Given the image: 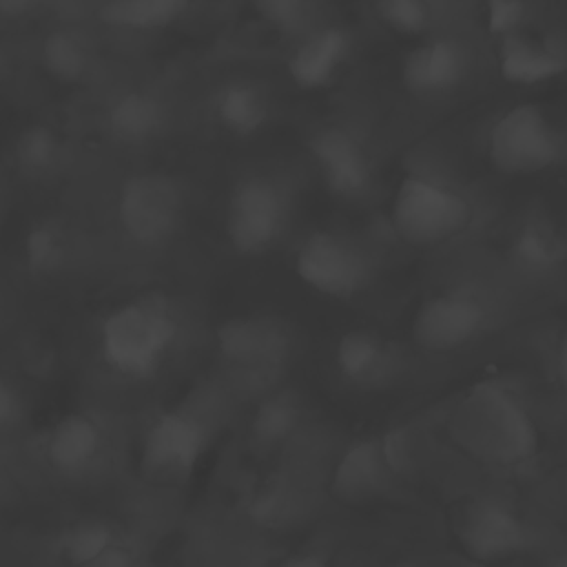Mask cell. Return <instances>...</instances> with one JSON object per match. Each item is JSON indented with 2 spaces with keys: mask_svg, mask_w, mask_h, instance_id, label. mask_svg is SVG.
Segmentation results:
<instances>
[{
  "mask_svg": "<svg viewBox=\"0 0 567 567\" xmlns=\"http://www.w3.org/2000/svg\"><path fill=\"white\" fill-rule=\"evenodd\" d=\"M38 4L33 0H0V16L2 18H20L35 11Z\"/></svg>",
  "mask_w": 567,
  "mask_h": 567,
  "instance_id": "obj_34",
  "label": "cell"
},
{
  "mask_svg": "<svg viewBox=\"0 0 567 567\" xmlns=\"http://www.w3.org/2000/svg\"><path fill=\"white\" fill-rule=\"evenodd\" d=\"M399 567H408V565H399Z\"/></svg>",
  "mask_w": 567,
  "mask_h": 567,
  "instance_id": "obj_38",
  "label": "cell"
},
{
  "mask_svg": "<svg viewBox=\"0 0 567 567\" xmlns=\"http://www.w3.org/2000/svg\"><path fill=\"white\" fill-rule=\"evenodd\" d=\"M252 9L261 16L264 22H268L275 31L286 35L306 29L312 16V4L301 0H261L255 2Z\"/></svg>",
  "mask_w": 567,
  "mask_h": 567,
  "instance_id": "obj_29",
  "label": "cell"
},
{
  "mask_svg": "<svg viewBox=\"0 0 567 567\" xmlns=\"http://www.w3.org/2000/svg\"><path fill=\"white\" fill-rule=\"evenodd\" d=\"M498 71L512 84H538L567 71V49L523 29L498 40Z\"/></svg>",
  "mask_w": 567,
  "mask_h": 567,
  "instance_id": "obj_15",
  "label": "cell"
},
{
  "mask_svg": "<svg viewBox=\"0 0 567 567\" xmlns=\"http://www.w3.org/2000/svg\"><path fill=\"white\" fill-rule=\"evenodd\" d=\"M352 51V38L341 27L306 33L288 55V75L303 91H319L334 82Z\"/></svg>",
  "mask_w": 567,
  "mask_h": 567,
  "instance_id": "obj_14",
  "label": "cell"
},
{
  "mask_svg": "<svg viewBox=\"0 0 567 567\" xmlns=\"http://www.w3.org/2000/svg\"><path fill=\"white\" fill-rule=\"evenodd\" d=\"M215 339L221 359L252 379L272 377L286 365L290 354L286 328L268 315L230 317L219 323Z\"/></svg>",
  "mask_w": 567,
  "mask_h": 567,
  "instance_id": "obj_9",
  "label": "cell"
},
{
  "mask_svg": "<svg viewBox=\"0 0 567 567\" xmlns=\"http://www.w3.org/2000/svg\"><path fill=\"white\" fill-rule=\"evenodd\" d=\"M456 538L463 551L478 563L509 560L529 543L527 527L514 509L487 496L474 498L461 507Z\"/></svg>",
  "mask_w": 567,
  "mask_h": 567,
  "instance_id": "obj_10",
  "label": "cell"
},
{
  "mask_svg": "<svg viewBox=\"0 0 567 567\" xmlns=\"http://www.w3.org/2000/svg\"><path fill=\"white\" fill-rule=\"evenodd\" d=\"M560 155L563 137L538 104L507 109L487 135V159L503 175L540 173Z\"/></svg>",
  "mask_w": 567,
  "mask_h": 567,
  "instance_id": "obj_5",
  "label": "cell"
},
{
  "mask_svg": "<svg viewBox=\"0 0 567 567\" xmlns=\"http://www.w3.org/2000/svg\"><path fill=\"white\" fill-rule=\"evenodd\" d=\"M179 334L171 299L142 292L113 308L100 326V352L120 377L144 381L157 374Z\"/></svg>",
  "mask_w": 567,
  "mask_h": 567,
  "instance_id": "obj_2",
  "label": "cell"
},
{
  "mask_svg": "<svg viewBox=\"0 0 567 567\" xmlns=\"http://www.w3.org/2000/svg\"><path fill=\"white\" fill-rule=\"evenodd\" d=\"M308 151L319 168L323 186L339 199H359L372 184V164L359 137L339 124L315 131Z\"/></svg>",
  "mask_w": 567,
  "mask_h": 567,
  "instance_id": "obj_12",
  "label": "cell"
},
{
  "mask_svg": "<svg viewBox=\"0 0 567 567\" xmlns=\"http://www.w3.org/2000/svg\"><path fill=\"white\" fill-rule=\"evenodd\" d=\"M295 272L310 290L348 301L370 284L372 264L352 239L332 230H317L299 246Z\"/></svg>",
  "mask_w": 567,
  "mask_h": 567,
  "instance_id": "obj_8",
  "label": "cell"
},
{
  "mask_svg": "<svg viewBox=\"0 0 567 567\" xmlns=\"http://www.w3.org/2000/svg\"><path fill=\"white\" fill-rule=\"evenodd\" d=\"M16 164L29 175L51 173L62 157V140L49 124H29L13 144Z\"/></svg>",
  "mask_w": 567,
  "mask_h": 567,
  "instance_id": "obj_26",
  "label": "cell"
},
{
  "mask_svg": "<svg viewBox=\"0 0 567 567\" xmlns=\"http://www.w3.org/2000/svg\"><path fill=\"white\" fill-rule=\"evenodd\" d=\"M472 219L463 193L423 173H408L394 188L390 221L394 235L414 248H430L461 235Z\"/></svg>",
  "mask_w": 567,
  "mask_h": 567,
  "instance_id": "obj_3",
  "label": "cell"
},
{
  "mask_svg": "<svg viewBox=\"0 0 567 567\" xmlns=\"http://www.w3.org/2000/svg\"><path fill=\"white\" fill-rule=\"evenodd\" d=\"M290 219L286 188L268 175H246L228 193L224 230L230 248L241 257L268 252Z\"/></svg>",
  "mask_w": 567,
  "mask_h": 567,
  "instance_id": "obj_4",
  "label": "cell"
},
{
  "mask_svg": "<svg viewBox=\"0 0 567 567\" xmlns=\"http://www.w3.org/2000/svg\"><path fill=\"white\" fill-rule=\"evenodd\" d=\"M556 370H558V379L560 385L567 392V330L560 334L558 339V348H556Z\"/></svg>",
  "mask_w": 567,
  "mask_h": 567,
  "instance_id": "obj_35",
  "label": "cell"
},
{
  "mask_svg": "<svg viewBox=\"0 0 567 567\" xmlns=\"http://www.w3.org/2000/svg\"><path fill=\"white\" fill-rule=\"evenodd\" d=\"M40 60L53 80L73 84L86 73L89 51L78 33L69 29H55L42 40Z\"/></svg>",
  "mask_w": 567,
  "mask_h": 567,
  "instance_id": "obj_23",
  "label": "cell"
},
{
  "mask_svg": "<svg viewBox=\"0 0 567 567\" xmlns=\"http://www.w3.org/2000/svg\"><path fill=\"white\" fill-rule=\"evenodd\" d=\"M27 414V403L22 390L9 381L7 377H0V434L13 432L20 427Z\"/></svg>",
  "mask_w": 567,
  "mask_h": 567,
  "instance_id": "obj_31",
  "label": "cell"
},
{
  "mask_svg": "<svg viewBox=\"0 0 567 567\" xmlns=\"http://www.w3.org/2000/svg\"><path fill=\"white\" fill-rule=\"evenodd\" d=\"M104 450V432L86 412H69L60 416L47 436V461L64 476L89 472Z\"/></svg>",
  "mask_w": 567,
  "mask_h": 567,
  "instance_id": "obj_17",
  "label": "cell"
},
{
  "mask_svg": "<svg viewBox=\"0 0 567 567\" xmlns=\"http://www.w3.org/2000/svg\"><path fill=\"white\" fill-rule=\"evenodd\" d=\"M184 193L175 177L162 171L128 175L117 190V221L140 246H159L182 221Z\"/></svg>",
  "mask_w": 567,
  "mask_h": 567,
  "instance_id": "obj_6",
  "label": "cell"
},
{
  "mask_svg": "<svg viewBox=\"0 0 567 567\" xmlns=\"http://www.w3.org/2000/svg\"><path fill=\"white\" fill-rule=\"evenodd\" d=\"M208 427L190 410L159 412L146 427L140 447V470L155 483H182L202 463Z\"/></svg>",
  "mask_w": 567,
  "mask_h": 567,
  "instance_id": "obj_7",
  "label": "cell"
},
{
  "mask_svg": "<svg viewBox=\"0 0 567 567\" xmlns=\"http://www.w3.org/2000/svg\"><path fill=\"white\" fill-rule=\"evenodd\" d=\"M379 22L399 35H419L430 27L432 13L419 0H381L374 4Z\"/></svg>",
  "mask_w": 567,
  "mask_h": 567,
  "instance_id": "obj_28",
  "label": "cell"
},
{
  "mask_svg": "<svg viewBox=\"0 0 567 567\" xmlns=\"http://www.w3.org/2000/svg\"><path fill=\"white\" fill-rule=\"evenodd\" d=\"M445 427L458 450L487 465H520L538 450L534 419L498 381H478L467 388L452 405Z\"/></svg>",
  "mask_w": 567,
  "mask_h": 567,
  "instance_id": "obj_1",
  "label": "cell"
},
{
  "mask_svg": "<svg viewBox=\"0 0 567 567\" xmlns=\"http://www.w3.org/2000/svg\"><path fill=\"white\" fill-rule=\"evenodd\" d=\"M467 73L465 49L450 38H430L412 47L401 62V80L410 93L439 95L461 84Z\"/></svg>",
  "mask_w": 567,
  "mask_h": 567,
  "instance_id": "obj_13",
  "label": "cell"
},
{
  "mask_svg": "<svg viewBox=\"0 0 567 567\" xmlns=\"http://www.w3.org/2000/svg\"><path fill=\"white\" fill-rule=\"evenodd\" d=\"M277 567H328V565H326L323 556H319L315 551H299V554L284 558Z\"/></svg>",
  "mask_w": 567,
  "mask_h": 567,
  "instance_id": "obj_33",
  "label": "cell"
},
{
  "mask_svg": "<svg viewBox=\"0 0 567 567\" xmlns=\"http://www.w3.org/2000/svg\"><path fill=\"white\" fill-rule=\"evenodd\" d=\"M120 540L117 529L102 518H82L62 529L55 540V556L62 567H89Z\"/></svg>",
  "mask_w": 567,
  "mask_h": 567,
  "instance_id": "obj_21",
  "label": "cell"
},
{
  "mask_svg": "<svg viewBox=\"0 0 567 567\" xmlns=\"http://www.w3.org/2000/svg\"><path fill=\"white\" fill-rule=\"evenodd\" d=\"M0 487H2V472H0Z\"/></svg>",
  "mask_w": 567,
  "mask_h": 567,
  "instance_id": "obj_37",
  "label": "cell"
},
{
  "mask_svg": "<svg viewBox=\"0 0 567 567\" xmlns=\"http://www.w3.org/2000/svg\"><path fill=\"white\" fill-rule=\"evenodd\" d=\"M69 252V239L64 228L53 219L35 221L22 241L24 266L33 275H51L60 270Z\"/></svg>",
  "mask_w": 567,
  "mask_h": 567,
  "instance_id": "obj_24",
  "label": "cell"
},
{
  "mask_svg": "<svg viewBox=\"0 0 567 567\" xmlns=\"http://www.w3.org/2000/svg\"><path fill=\"white\" fill-rule=\"evenodd\" d=\"M301 416L299 401L290 392H275L266 396L250 421V432L259 445H279L284 443L297 427Z\"/></svg>",
  "mask_w": 567,
  "mask_h": 567,
  "instance_id": "obj_25",
  "label": "cell"
},
{
  "mask_svg": "<svg viewBox=\"0 0 567 567\" xmlns=\"http://www.w3.org/2000/svg\"><path fill=\"white\" fill-rule=\"evenodd\" d=\"M334 365L348 383L368 388L388 377L392 354L381 334L365 328H354L339 337L334 346Z\"/></svg>",
  "mask_w": 567,
  "mask_h": 567,
  "instance_id": "obj_20",
  "label": "cell"
},
{
  "mask_svg": "<svg viewBox=\"0 0 567 567\" xmlns=\"http://www.w3.org/2000/svg\"><path fill=\"white\" fill-rule=\"evenodd\" d=\"M392 470L383 456L381 439H359L339 456L330 476V492L341 503L359 505L379 496Z\"/></svg>",
  "mask_w": 567,
  "mask_h": 567,
  "instance_id": "obj_16",
  "label": "cell"
},
{
  "mask_svg": "<svg viewBox=\"0 0 567 567\" xmlns=\"http://www.w3.org/2000/svg\"><path fill=\"white\" fill-rule=\"evenodd\" d=\"M166 124L164 102L142 89H131L120 93L106 109L109 133L128 146L146 144L155 140Z\"/></svg>",
  "mask_w": 567,
  "mask_h": 567,
  "instance_id": "obj_18",
  "label": "cell"
},
{
  "mask_svg": "<svg viewBox=\"0 0 567 567\" xmlns=\"http://www.w3.org/2000/svg\"><path fill=\"white\" fill-rule=\"evenodd\" d=\"M485 323L483 303L465 290L427 297L412 317V339L425 352H452L467 346Z\"/></svg>",
  "mask_w": 567,
  "mask_h": 567,
  "instance_id": "obj_11",
  "label": "cell"
},
{
  "mask_svg": "<svg viewBox=\"0 0 567 567\" xmlns=\"http://www.w3.org/2000/svg\"><path fill=\"white\" fill-rule=\"evenodd\" d=\"M518 255L538 268H547L560 261L565 244L545 221H529L518 235Z\"/></svg>",
  "mask_w": 567,
  "mask_h": 567,
  "instance_id": "obj_27",
  "label": "cell"
},
{
  "mask_svg": "<svg viewBox=\"0 0 567 567\" xmlns=\"http://www.w3.org/2000/svg\"><path fill=\"white\" fill-rule=\"evenodd\" d=\"M525 13H527V4L525 2H503V0H494L487 4L485 9V24H487V31L494 35V38H505L514 31L520 29L523 20H525Z\"/></svg>",
  "mask_w": 567,
  "mask_h": 567,
  "instance_id": "obj_30",
  "label": "cell"
},
{
  "mask_svg": "<svg viewBox=\"0 0 567 567\" xmlns=\"http://www.w3.org/2000/svg\"><path fill=\"white\" fill-rule=\"evenodd\" d=\"M89 567H135V554L122 540Z\"/></svg>",
  "mask_w": 567,
  "mask_h": 567,
  "instance_id": "obj_32",
  "label": "cell"
},
{
  "mask_svg": "<svg viewBox=\"0 0 567 567\" xmlns=\"http://www.w3.org/2000/svg\"><path fill=\"white\" fill-rule=\"evenodd\" d=\"M188 11L184 0H115L100 7L97 16L104 24L128 31L164 29Z\"/></svg>",
  "mask_w": 567,
  "mask_h": 567,
  "instance_id": "obj_22",
  "label": "cell"
},
{
  "mask_svg": "<svg viewBox=\"0 0 567 567\" xmlns=\"http://www.w3.org/2000/svg\"><path fill=\"white\" fill-rule=\"evenodd\" d=\"M217 124L235 137L257 135L270 120L266 91L250 80H228L213 95Z\"/></svg>",
  "mask_w": 567,
  "mask_h": 567,
  "instance_id": "obj_19",
  "label": "cell"
},
{
  "mask_svg": "<svg viewBox=\"0 0 567 567\" xmlns=\"http://www.w3.org/2000/svg\"><path fill=\"white\" fill-rule=\"evenodd\" d=\"M549 567H567V554L556 556V558L551 560V565H549Z\"/></svg>",
  "mask_w": 567,
  "mask_h": 567,
  "instance_id": "obj_36",
  "label": "cell"
}]
</instances>
